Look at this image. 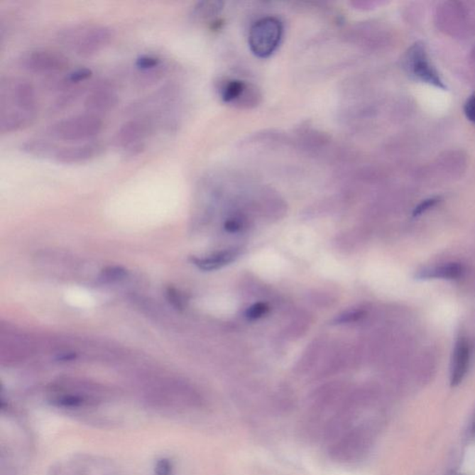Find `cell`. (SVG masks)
Segmentation results:
<instances>
[{"label": "cell", "mask_w": 475, "mask_h": 475, "mask_svg": "<svg viewBox=\"0 0 475 475\" xmlns=\"http://www.w3.org/2000/svg\"><path fill=\"white\" fill-rule=\"evenodd\" d=\"M59 149L53 142L41 138L29 139L21 145L23 153L40 159H55Z\"/></svg>", "instance_id": "15"}, {"label": "cell", "mask_w": 475, "mask_h": 475, "mask_svg": "<svg viewBox=\"0 0 475 475\" xmlns=\"http://www.w3.org/2000/svg\"><path fill=\"white\" fill-rule=\"evenodd\" d=\"M474 434H475V422L474 423Z\"/></svg>", "instance_id": "27"}, {"label": "cell", "mask_w": 475, "mask_h": 475, "mask_svg": "<svg viewBox=\"0 0 475 475\" xmlns=\"http://www.w3.org/2000/svg\"><path fill=\"white\" fill-rule=\"evenodd\" d=\"M361 317H362L361 311L359 310L348 311V312L344 313L343 315H340V316L337 317V320H335V322L339 323V324H341V323H344V322H356V320H358Z\"/></svg>", "instance_id": "23"}, {"label": "cell", "mask_w": 475, "mask_h": 475, "mask_svg": "<svg viewBox=\"0 0 475 475\" xmlns=\"http://www.w3.org/2000/svg\"><path fill=\"white\" fill-rule=\"evenodd\" d=\"M464 273V266L459 263H447L434 267L420 269L415 274L417 280H458Z\"/></svg>", "instance_id": "12"}, {"label": "cell", "mask_w": 475, "mask_h": 475, "mask_svg": "<svg viewBox=\"0 0 475 475\" xmlns=\"http://www.w3.org/2000/svg\"><path fill=\"white\" fill-rule=\"evenodd\" d=\"M162 60L153 55H142L136 60L135 65L143 72H153L161 66Z\"/></svg>", "instance_id": "17"}, {"label": "cell", "mask_w": 475, "mask_h": 475, "mask_svg": "<svg viewBox=\"0 0 475 475\" xmlns=\"http://www.w3.org/2000/svg\"><path fill=\"white\" fill-rule=\"evenodd\" d=\"M36 113L23 111H0V132L2 134L20 131L31 126Z\"/></svg>", "instance_id": "13"}, {"label": "cell", "mask_w": 475, "mask_h": 475, "mask_svg": "<svg viewBox=\"0 0 475 475\" xmlns=\"http://www.w3.org/2000/svg\"><path fill=\"white\" fill-rule=\"evenodd\" d=\"M102 129L104 121L101 116L86 113L58 121L50 126L48 132L59 141L75 142L92 141Z\"/></svg>", "instance_id": "2"}, {"label": "cell", "mask_w": 475, "mask_h": 475, "mask_svg": "<svg viewBox=\"0 0 475 475\" xmlns=\"http://www.w3.org/2000/svg\"><path fill=\"white\" fill-rule=\"evenodd\" d=\"M471 360V348L464 337L457 339L450 364V384L458 386L464 380Z\"/></svg>", "instance_id": "11"}, {"label": "cell", "mask_w": 475, "mask_h": 475, "mask_svg": "<svg viewBox=\"0 0 475 475\" xmlns=\"http://www.w3.org/2000/svg\"><path fill=\"white\" fill-rule=\"evenodd\" d=\"M118 104V95L116 89L111 84H99L90 90L84 99V106L87 113L99 116L113 110Z\"/></svg>", "instance_id": "10"}, {"label": "cell", "mask_w": 475, "mask_h": 475, "mask_svg": "<svg viewBox=\"0 0 475 475\" xmlns=\"http://www.w3.org/2000/svg\"><path fill=\"white\" fill-rule=\"evenodd\" d=\"M222 10V3L219 1H202L192 8L190 17L195 21L210 19Z\"/></svg>", "instance_id": "16"}, {"label": "cell", "mask_w": 475, "mask_h": 475, "mask_svg": "<svg viewBox=\"0 0 475 475\" xmlns=\"http://www.w3.org/2000/svg\"><path fill=\"white\" fill-rule=\"evenodd\" d=\"M404 67L408 74L413 75L416 80L432 84L438 89H446L437 69L430 62L425 45L414 44L407 51L404 58Z\"/></svg>", "instance_id": "5"}, {"label": "cell", "mask_w": 475, "mask_h": 475, "mask_svg": "<svg viewBox=\"0 0 475 475\" xmlns=\"http://www.w3.org/2000/svg\"><path fill=\"white\" fill-rule=\"evenodd\" d=\"M114 38V30L106 26L80 24L69 27L60 34L65 46L71 48L77 55L90 57L108 47Z\"/></svg>", "instance_id": "1"}, {"label": "cell", "mask_w": 475, "mask_h": 475, "mask_svg": "<svg viewBox=\"0 0 475 475\" xmlns=\"http://www.w3.org/2000/svg\"><path fill=\"white\" fill-rule=\"evenodd\" d=\"M457 475H462V474H457Z\"/></svg>", "instance_id": "28"}, {"label": "cell", "mask_w": 475, "mask_h": 475, "mask_svg": "<svg viewBox=\"0 0 475 475\" xmlns=\"http://www.w3.org/2000/svg\"><path fill=\"white\" fill-rule=\"evenodd\" d=\"M67 57L58 50L40 48L27 51L19 59L21 68L38 74H54L68 67Z\"/></svg>", "instance_id": "4"}, {"label": "cell", "mask_w": 475, "mask_h": 475, "mask_svg": "<svg viewBox=\"0 0 475 475\" xmlns=\"http://www.w3.org/2000/svg\"><path fill=\"white\" fill-rule=\"evenodd\" d=\"M105 151L104 145L99 141H90L75 146L60 148L54 161L62 165H80L92 161L101 156Z\"/></svg>", "instance_id": "9"}, {"label": "cell", "mask_w": 475, "mask_h": 475, "mask_svg": "<svg viewBox=\"0 0 475 475\" xmlns=\"http://www.w3.org/2000/svg\"><path fill=\"white\" fill-rule=\"evenodd\" d=\"M441 202V197H432L425 200L422 202H420L417 205L413 212V217H417L422 216V214H425L426 212H428L430 209L437 207L438 204Z\"/></svg>", "instance_id": "19"}, {"label": "cell", "mask_w": 475, "mask_h": 475, "mask_svg": "<svg viewBox=\"0 0 475 475\" xmlns=\"http://www.w3.org/2000/svg\"><path fill=\"white\" fill-rule=\"evenodd\" d=\"M283 36V23L276 17L262 18L251 27L248 43L258 58H268L280 46Z\"/></svg>", "instance_id": "3"}, {"label": "cell", "mask_w": 475, "mask_h": 475, "mask_svg": "<svg viewBox=\"0 0 475 475\" xmlns=\"http://www.w3.org/2000/svg\"><path fill=\"white\" fill-rule=\"evenodd\" d=\"M268 311V307L267 305L264 304V302H258V304L252 305V307L247 310L246 316L252 320L259 319V317L267 314Z\"/></svg>", "instance_id": "20"}, {"label": "cell", "mask_w": 475, "mask_h": 475, "mask_svg": "<svg viewBox=\"0 0 475 475\" xmlns=\"http://www.w3.org/2000/svg\"><path fill=\"white\" fill-rule=\"evenodd\" d=\"M92 75L93 72L92 69L86 67L75 69L66 75L65 83L63 84H75L81 83V82L89 80V78L92 77Z\"/></svg>", "instance_id": "18"}, {"label": "cell", "mask_w": 475, "mask_h": 475, "mask_svg": "<svg viewBox=\"0 0 475 475\" xmlns=\"http://www.w3.org/2000/svg\"><path fill=\"white\" fill-rule=\"evenodd\" d=\"M126 271L122 268L113 267L104 269L102 271V275L105 280H118L126 276Z\"/></svg>", "instance_id": "21"}, {"label": "cell", "mask_w": 475, "mask_h": 475, "mask_svg": "<svg viewBox=\"0 0 475 475\" xmlns=\"http://www.w3.org/2000/svg\"><path fill=\"white\" fill-rule=\"evenodd\" d=\"M219 96L225 104L241 109L256 107L261 99V93L255 84L238 80L221 82Z\"/></svg>", "instance_id": "8"}, {"label": "cell", "mask_w": 475, "mask_h": 475, "mask_svg": "<svg viewBox=\"0 0 475 475\" xmlns=\"http://www.w3.org/2000/svg\"><path fill=\"white\" fill-rule=\"evenodd\" d=\"M153 124L147 119H133L124 124L114 138V145L130 154L137 155L143 151L144 141L153 132Z\"/></svg>", "instance_id": "6"}, {"label": "cell", "mask_w": 475, "mask_h": 475, "mask_svg": "<svg viewBox=\"0 0 475 475\" xmlns=\"http://www.w3.org/2000/svg\"><path fill=\"white\" fill-rule=\"evenodd\" d=\"M7 104V107H1V111H24L36 113V93L34 86L26 80H15L8 82V84H2L1 105Z\"/></svg>", "instance_id": "7"}, {"label": "cell", "mask_w": 475, "mask_h": 475, "mask_svg": "<svg viewBox=\"0 0 475 475\" xmlns=\"http://www.w3.org/2000/svg\"><path fill=\"white\" fill-rule=\"evenodd\" d=\"M243 224L237 219H229L225 224V229L229 232H237L243 228Z\"/></svg>", "instance_id": "25"}, {"label": "cell", "mask_w": 475, "mask_h": 475, "mask_svg": "<svg viewBox=\"0 0 475 475\" xmlns=\"http://www.w3.org/2000/svg\"><path fill=\"white\" fill-rule=\"evenodd\" d=\"M464 113L466 117L475 125V93L465 102Z\"/></svg>", "instance_id": "24"}, {"label": "cell", "mask_w": 475, "mask_h": 475, "mask_svg": "<svg viewBox=\"0 0 475 475\" xmlns=\"http://www.w3.org/2000/svg\"><path fill=\"white\" fill-rule=\"evenodd\" d=\"M72 97V95H69V96H68V99H71ZM62 102H63V104H66V99H63V101H62Z\"/></svg>", "instance_id": "26"}, {"label": "cell", "mask_w": 475, "mask_h": 475, "mask_svg": "<svg viewBox=\"0 0 475 475\" xmlns=\"http://www.w3.org/2000/svg\"><path fill=\"white\" fill-rule=\"evenodd\" d=\"M239 255H240V251L238 249H229L207 257H192L190 260L196 267L202 271H211L225 267L237 259Z\"/></svg>", "instance_id": "14"}, {"label": "cell", "mask_w": 475, "mask_h": 475, "mask_svg": "<svg viewBox=\"0 0 475 475\" xmlns=\"http://www.w3.org/2000/svg\"><path fill=\"white\" fill-rule=\"evenodd\" d=\"M166 295H168V301L170 302V304L173 305L175 307L182 308L183 307V299L182 296L180 295V293L178 292L175 288L169 287L168 290H166Z\"/></svg>", "instance_id": "22"}]
</instances>
